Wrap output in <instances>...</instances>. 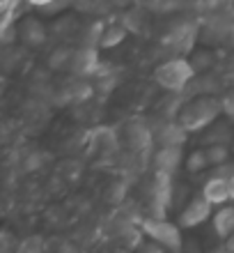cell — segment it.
I'll list each match as a JSON object with an SVG mask.
<instances>
[{
    "instance_id": "1",
    "label": "cell",
    "mask_w": 234,
    "mask_h": 253,
    "mask_svg": "<svg viewBox=\"0 0 234 253\" xmlns=\"http://www.w3.org/2000/svg\"><path fill=\"white\" fill-rule=\"evenodd\" d=\"M223 115V99L216 94H198L179 108L177 120L184 125L188 133L204 131L211 122H216Z\"/></svg>"
},
{
    "instance_id": "2",
    "label": "cell",
    "mask_w": 234,
    "mask_h": 253,
    "mask_svg": "<svg viewBox=\"0 0 234 253\" xmlns=\"http://www.w3.org/2000/svg\"><path fill=\"white\" fill-rule=\"evenodd\" d=\"M195 76H198V72L191 65L188 55H170L166 62H161L154 69L156 85L170 94H184Z\"/></svg>"
},
{
    "instance_id": "3",
    "label": "cell",
    "mask_w": 234,
    "mask_h": 253,
    "mask_svg": "<svg viewBox=\"0 0 234 253\" xmlns=\"http://www.w3.org/2000/svg\"><path fill=\"white\" fill-rule=\"evenodd\" d=\"M200 33L202 26L198 19H193V16L177 19L166 30V35L161 37V46L166 48L167 55H188L195 48V42H198Z\"/></svg>"
},
{
    "instance_id": "4",
    "label": "cell",
    "mask_w": 234,
    "mask_h": 253,
    "mask_svg": "<svg viewBox=\"0 0 234 253\" xmlns=\"http://www.w3.org/2000/svg\"><path fill=\"white\" fill-rule=\"evenodd\" d=\"M140 228H142V233H145L147 240L159 242L166 251L179 253L181 249H184L181 226H177V223H172V221L163 219V216H154V214H149L147 219H142Z\"/></svg>"
},
{
    "instance_id": "5",
    "label": "cell",
    "mask_w": 234,
    "mask_h": 253,
    "mask_svg": "<svg viewBox=\"0 0 234 253\" xmlns=\"http://www.w3.org/2000/svg\"><path fill=\"white\" fill-rule=\"evenodd\" d=\"M214 203L200 193V196H193V198L188 200L184 210L179 212V226L181 228H198L202 226L204 221H209L214 216Z\"/></svg>"
},
{
    "instance_id": "6",
    "label": "cell",
    "mask_w": 234,
    "mask_h": 253,
    "mask_svg": "<svg viewBox=\"0 0 234 253\" xmlns=\"http://www.w3.org/2000/svg\"><path fill=\"white\" fill-rule=\"evenodd\" d=\"M172 205H174L172 175L156 173L154 187H152V214L154 216H166Z\"/></svg>"
},
{
    "instance_id": "7",
    "label": "cell",
    "mask_w": 234,
    "mask_h": 253,
    "mask_svg": "<svg viewBox=\"0 0 234 253\" xmlns=\"http://www.w3.org/2000/svg\"><path fill=\"white\" fill-rule=\"evenodd\" d=\"M99 69H101L99 46H80V48H76L71 72H74L78 79H92V76L99 74Z\"/></svg>"
},
{
    "instance_id": "8",
    "label": "cell",
    "mask_w": 234,
    "mask_h": 253,
    "mask_svg": "<svg viewBox=\"0 0 234 253\" xmlns=\"http://www.w3.org/2000/svg\"><path fill=\"white\" fill-rule=\"evenodd\" d=\"M184 145H161L154 154V166L156 173L174 175L184 164Z\"/></svg>"
},
{
    "instance_id": "9",
    "label": "cell",
    "mask_w": 234,
    "mask_h": 253,
    "mask_svg": "<svg viewBox=\"0 0 234 253\" xmlns=\"http://www.w3.org/2000/svg\"><path fill=\"white\" fill-rule=\"evenodd\" d=\"M16 26H19V40L23 42L26 46H41V44L48 40L46 26H44L37 16H23L21 23L16 21Z\"/></svg>"
},
{
    "instance_id": "10",
    "label": "cell",
    "mask_w": 234,
    "mask_h": 253,
    "mask_svg": "<svg viewBox=\"0 0 234 253\" xmlns=\"http://www.w3.org/2000/svg\"><path fill=\"white\" fill-rule=\"evenodd\" d=\"M202 133V140H204V145H214V143H225V145H230V143H234V129H232V120L230 118H218L216 122H211V125L204 129Z\"/></svg>"
},
{
    "instance_id": "11",
    "label": "cell",
    "mask_w": 234,
    "mask_h": 253,
    "mask_svg": "<svg viewBox=\"0 0 234 253\" xmlns=\"http://www.w3.org/2000/svg\"><path fill=\"white\" fill-rule=\"evenodd\" d=\"M186 129H184V125H181L177 118L174 120H170L167 118L163 125H161L159 131H154V140L159 143V145H184L186 143Z\"/></svg>"
},
{
    "instance_id": "12",
    "label": "cell",
    "mask_w": 234,
    "mask_h": 253,
    "mask_svg": "<svg viewBox=\"0 0 234 253\" xmlns=\"http://www.w3.org/2000/svg\"><path fill=\"white\" fill-rule=\"evenodd\" d=\"M127 136H129V143H131V147H134L135 152H142V150H147V147L154 143V131L149 129V125L145 120L129 122Z\"/></svg>"
},
{
    "instance_id": "13",
    "label": "cell",
    "mask_w": 234,
    "mask_h": 253,
    "mask_svg": "<svg viewBox=\"0 0 234 253\" xmlns=\"http://www.w3.org/2000/svg\"><path fill=\"white\" fill-rule=\"evenodd\" d=\"M202 193L207 196L216 207L221 205H228L232 196H230V182L228 177H221V175H211L207 182H204V187H202Z\"/></svg>"
},
{
    "instance_id": "14",
    "label": "cell",
    "mask_w": 234,
    "mask_h": 253,
    "mask_svg": "<svg viewBox=\"0 0 234 253\" xmlns=\"http://www.w3.org/2000/svg\"><path fill=\"white\" fill-rule=\"evenodd\" d=\"M214 230L221 240H228L234 235V207L232 205H221L211 216Z\"/></svg>"
},
{
    "instance_id": "15",
    "label": "cell",
    "mask_w": 234,
    "mask_h": 253,
    "mask_svg": "<svg viewBox=\"0 0 234 253\" xmlns=\"http://www.w3.org/2000/svg\"><path fill=\"white\" fill-rule=\"evenodd\" d=\"M127 26L124 23H110L106 26L103 35H101V42H99V48H115L120 46L122 42L127 40Z\"/></svg>"
},
{
    "instance_id": "16",
    "label": "cell",
    "mask_w": 234,
    "mask_h": 253,
    "mask_svg": "<svg viewBox=\"0 0 234 253\" xmlns=\"http://www.w3.org/2000/svg\"><path fill=\"white\" fill-rule=\"evenodd\" d=\"M188 60H191V65L195 67L198 74L214 72V67H216V55L211 48H195V51H191Z\"/></svg>"
},
{
    "instance_id": "17",
    "label": "cell",
    "mask_w": 234,
    "mask_h": 253,
    "mask_svg": "<svg viewBox=\"0 0 234 253\" xmlns=\"http://www.w3.org/2000/svg\"><path fill=\"white\" fill-rule=\"evenodd\" d=\"M74 55H76L74 48H67V46L55 48L53 53H51V58H48V65L53 67V69H60V72H65V69H69V72H71Z\"/></svg>"
},
{
    "instance_id": "18",
    "label": "cell",
    "mask_w": 234,
    "mask_h": 253,
    "mask_svg": "<svg viewBox=\"0 0 234 253\" xmlns=\"http://www.w3.org/2000/svg\"><path fill=\"white\" fill-rule=\"evenodd\" d=\"M184 166H186L188 173H202V170H207L211 164H209V157H207V147L202 150V147H198V150H193V152L186 157V161H184Z\"/></svg>"
},
{
    "instance_id": "19",
    "label": "cell",
    "mask_w": 234,
    "mask_h": 253,
    "mask_svg": "<svg viewBox=\"0 0 234 253\" xmlns=\"http://www.w3.org/2000/svg\"><path fill=\"white\" fill-rule=\"evenodd\" d=\"M204 147H207V157L211 166H221V164L230 161V145H225V143H214V145Z\"/></svg>"
},
{
    "instance_id": "20",
    "label": "cell",
    "mask_w": 234,
    "mask_h": 253,
    "mask_svg": "<svg viewBox=\"0 0 234 253\" xmlns=\"http://www.w3.org/2000/svg\"><path fill=\"white\" fill-rule=\"evenodd\" d=\"M191 5L195 7V12L211 14V12H216V7L221 5V0H191Z\"/></svg>"
},
{
    "instance_id": "21",
    "label": "cell",
    "mask_w": 234,
    "mask_h": 253,
    "mask_svg": "<svg viewBox=\"0 0 234 253\" xmlns=\"http://www.w3.org/2000/svg\"><path fill=\"white\" fill-rule=\"evenodd\" d=\"M106 0H74V7L80 9V12H94V9H99Z\"/></svg>"
},
{
    "instance_id": "22",
    "label": "cell",
    "mask_w": 234,
    "mask_h": 253,
    "mask_svg": "<svg viewBox=\"0 0 234 253\" xmlns=\"http://www.w3.org/2000/svg\"><path fill=\"white\" fill-rule=\"evenodd\" d=\"M223 113H225V118H230L234 122V90L225 92V97H223Z\"/></svg>"
},
{
    "instance_id": "23",
    "label": "cell",
    "mask_w": 234,
    "mask_h": 253,
    "mask_svg": "<svg viewBox=\"0 0 234 253\" xmlns=\"http://www.w3.org/2000/svg\"><path fill=\"white\" fill-rule=\"evenodd\" d=\"M211 175H221V177H232L234 175V161H225L221 166H214V173Z\"/></svg>"
},
{
    "instance_id": "24",
    "label": "cell",
    "mask_w": 234,
    "mask_h": 253,
    "mask_svg": "<svg viewBox=\"0 0 234 253\" xmlns=\"http://www.w3.org/2000/svg\"><path fill=\"white\" fill-rule=\"evenodd\" d=\"M223 76H225V79H228L230 83H232V85H234V53L230 55V58H228V62H225V69H223Z\"/></svg>"
},
{
    "instance_id": "25",
    "label": "cell",
    "mask_w": 234,
    "mask_h": 253,
    "mask_svg": "<svg viewBox=\"0 0 234 253\" xmlns=\"http://www.w3.org/2000/svg\"><path fill=\"white\" fill-rule=\"evenodd\" d=\"M30 7H37V9H44V7H48L53 0H26Z\"/></svg>"
},
{
    "instance_id": "26",
    "label": "cell",
    "mask_w": 234,
    "mask_h": 253,
    "mask_svg": "<svg viewBox=\"0 0 234 253\" xmlns=\"http://www.w3.org/2000/svg\"><path fill=\"white\" fill-rule=\"evenodd\" d=\"M228 182H230V196H232V200H234V175L228 177Z\"/></svg>"
},
{
    "instance_id": "27",
    "label": "cell",
    "mask_w": 234,
    "mask_h": 253,
    "mask_svg": "<svg viewBox=\"0 0 234 253\" xmlns=\"http://www.w3.org/2000/svg\"><path fill=\"white\" fill-rule=\"evenodd\" d=\"M232 150H234V145H232Z\"/></svg>"
}]
</instances>
